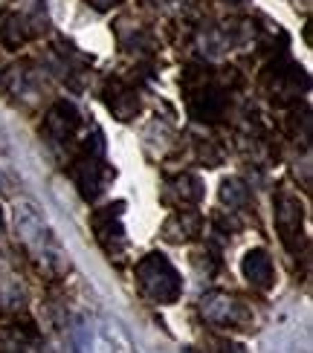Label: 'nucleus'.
Wrapping results in <instances>:
<instances>
[{
  "mask_svg": "<svg viewBox=\"0 0 313 353\" xmlns=\"http://www.w3.org/2000/svg\"><path fill=\"white\" fill-rule=\"evenodd\" d=\"M15 232H18V241L29 249V255H32L44 270H50V272L67 270V255H64L61 243L55 241L50 223L44 220V214L32 203L23 200L15 205Z\"/></svg>",
  "mask_w": 313,
  "mask_h": 353,
  "instance_id": "1",
  "label": "nucleus"
},
{
  "mask_svg": "<svg viewBox=\"0 0 313 353\" xmlns=\"http://www.w3.org/2000/svg\"><path fill=\"white\" fill-rule=\"evenodd\" d=\"M137 281H140V290L157 304H174L183 292L180 272H177L174 263L160 252L145 255L137 263Z\"/></svg>",
  "mask_w": 313,
  "mask_h": 353,
  "instance_id": "2",
  "label": "nucleus"
},
{
  "mask_svg": "<svg viewBox=\"0 0 313 353\" xmlns=\"http://www.w3.org/2000/svg\"><path fill=\"white\" fill-rule=\"evenodd\" d=\"M200 316L218 327H235V330L249 327V321H252L247 304L241 299L229 296V292H218V290L206 292L200 299Z\"/></svg>",
  "mask_w": 313,
  "mask_h": 353,
  "instance_id": "3",
  "label": "nucleus"
},
{
  "mask_svg": "<svg viewBox=\"0 0 313 353\" xmlns=\"http://www.w3.org/2000/svg\"><path fill=\"white\" fill-rule=\"evenodd\" d=\"M302 223H305L302 203L293 194H278V200H276V229H278L281 241H285L287 249H293L296 241L302 238Z\"/></svg>",
  "mask_w": 313,
  "mask_h": 353,
  "instance_id": "4",
  "label": "nucleus"
},
{
  "mask_svg": "<svg viewBox=\"0 0 313 353\" xmlns=\"http://www.w3.org/2000/svg\"><path fill=\"white\" fill-rule=\"evenodd\" d=\"M73 176H76V185L82 188L84 197H96L99 191L104 188V183L111 180V171H108V165H104L99 157L84 154L82 163L76 165V171H73Z\"/></svg>",
  "mask_w": 313,
  "mask_h": 353,
  "instance_id": "5",
  "label": "nucleus"
},
{
  "mask_svg": "<svg viewBox=\"0 0 313 353\" xmlns=\"http://www.w3.org/2000/svg\"><path fill=\"white\" fill-rule=\"evenodd\" d=\"M93 232L108 255H119L125 249V229L119 223V214H113V205L93 217Z\"/></svg>",
  "mask_w": 313,
  "mask_h": 353,
  "instance_id": "6",
  "label": "nucleus"
},
{
  "mask_svg": "<svg viewBox=\"0 0 313 353\" xmlns=\"http://www.w3.org/2000/svg\"><path fill=\"white\" fill-rule=\"evenodd\" d=\"M241 272H244L247 281L256 284L258 290H270L276 281V267H273L267 249H249L241 261Z\"/></svg>",
  "mask_w": 313,
  "mask_h": 353,
  "instance_id": "7",
  "label": "nucleus"
},
{
  "mask_svg": "<svg viewBox=\"0 0 313 353\" xmlns=\"http://www.w3.org/2000/svg\"><path fill=\"white\" fill-rule=\"evenodd\" d=\"M79 110L76 105H70V101H58V105L47 113V122H44V130L55 139V142H67L73 134L79 130Z\"/></svg>",
  "mask_w": 313,
  "mask_h": 353,
  "instance_id": "8",
  "label": "nucleus"
},
{
  "mask_svg": "<svg viewBox=\"0 0 313 353\" xmlns=\"http://www.w3.org/2000/svg\"><path fill=\"white\" fill-rule=\"evenodd\" d=\"M198 229H200V220L195 214H174L166 226V238L169 241H189L198 234Z\"/></svg>",
  "mask_w": 313,
  "mask_h": 353,
  "instance_id": "9",
  "label": "nucleus"
},
{
  "mask_svg": "<svg viewBox=\"0 0 313 353\" xmlns=\"http://www.w3.org/2000/svg\"><path fill=\"white\" fill-rule=\"evenodd\" d=\"M220 197H223V203H229V205H241V203H247V185L241 180H227L223 183Z\"/></svg>",
  "mask_w": 313,
  "mask_h": 353,
  "instance_id": "10",
  "label": "nucleus"
},
{
  "mask_svg": "<svg viewBox=\"0 0 313 353\" xmlns=\"http://www.w3.org/2000/svg\"><path fill=\"white\" fill-rule=\"evenodd\" d=\"M93 9H99V12H104V9H111L113 3H119V0H87Z\"/></svg>",
  "mask_w": 313,
  "mask_h": 353,
  "instance_id": "11",
  "label": "nucleus"
},
{
  "mask_svg": "<svg viewBox=\"0 0 313 353\" xmlns=\"http://www.w3.org/2000/svg\"><path fill=\"white\" fill-rule=\"evenodd\" d=\"M232 3H247V0H232Z\"/></svg>",
  "mask_w": 313,
  "mask_h": 353,
  "instance_id": "12",
  "label": "nucleus"
},
{
  "mask_svg": "<svg viewBox=\"0 0 313 353\" xmlns=\"http://www.w3.org/2000/svg\"><path fill=\"white\" fill-rule=\"evenodd\" d=\"M0 229H3V217H0Z\"/></svg>",
  "mask_w": 313,
  "mask_h": 353,
  "instance_id": "13",
  "label": "nucleus"
}]
</instances>
